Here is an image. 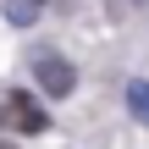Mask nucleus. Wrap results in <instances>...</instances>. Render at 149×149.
Masks as SVG:
<instances>
[{
	"instance_id": "1",
	"label": "nucleus",
	"mask_w": 149,
	"mask_h": 149,
	"mask_svg": "<svg viewBox=\"0 0 149 149\" xmlns=\"http://www.w3.org/2000/svg\"><path fill=\"white\" fill-rule=\"evenodd\" d=\"M33 77H39V88L50 94V100H66L72 94V83H77V72H72V61H61V55H33Z\"/></svg>"
},
{
	"instance_id": "2",
	"label": "nucleus",
	"mask_w": 149,
	"mask_h": 149,
	"mask_svg": "<svg viewBox=\"0 0 149 149\" xmlns=\"http://www.w3.org/2000/svg\"><path fill=\"white\" fill-rule=\"evenodd\" d=\"M6 127H17V133H44V127H50V116H44V105H39V100L11 94V100H6Z\"/></svg>"
},
{
	"instance_id": "3",
	"label": "nucleus",
	"mask_w": 149,
	"mask_h": 149,
	"mask_svg": "<svg viewBox=\"0 0 149 149\" xmlns=\"http://www.w3.org/2000/svg\"><path fill=\"white\" fill-rule=\"evenodd\" d=\"M39 11H44V0H6V22L11 28H28Z\"/></svg>"
},
{
	"instance_id": "4",
	"label": "nucleus",
	"mask_w": 149,
	"mask_h": 149,
	"mask_svg": "<svg viewBox=\"0 0 149 149\" xmlns=\"http://www.w3.org/2000/svg\"><path fill=\"white\" fill-rule=\"evenodd\" d=\"M127 111L149 127V83H144V77H133V83H127Z\"/></svg>"
},
{
	"instance_id": "5",
	"label": "nucleus",
	"mask_w": 149,
	"mask_h": 149,
	"mask_svg": "<svg viewBox=\"0 0 149 149\" xmlns=\"http://www.w3.org/2000/svg\"><path fill=\"white\" fill-rule=\"evenodd\" d=\"M138 6H149V0H138Z\"/></svg>"
}]
</instances>
